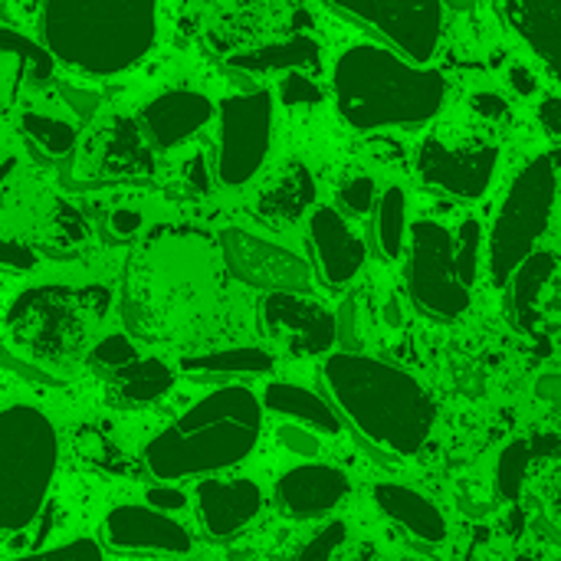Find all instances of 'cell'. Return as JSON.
<instances>
[{
    "instance_id": "obj_1",
    "label": "cell",
    "mask_w": 561,
    "mask_h": 561,
    "mask_svg": "<svg viewBox=\"0 0 561 561\" xmlns=\"http://www.w3.org/2000/svg\"><path fill=\"white\" fill-rule=\"evenodd\" d=\"M322 381L342 414L391 454L414 457L437 424V408L424 385L381 358L355 352L329 355Z\"/></svg>"
},
{
    "instance_id": "obj_2",
    "label": "cell",
    "mask_w": 561,
    "mask_h": 561,
    "mask_svg": "<svg viewBox=\"0 0 561 561\" xmlns=\"http://www.w3.org/2000/svg\"><path fill=\"white\" fill-rule=\"evenodd\" d=\"M339 115L358 128H401L431 122L447 102V79L431 66H411L388 46H348L332 69Z\"/></svg>"
},
{
    "instance_id": "obj_3",
    "label": "cell",
    "mask_w": 561,
    "mask_h": 561,
    "mask_svg": "<svg viewBox=\"0 0 561 561\" xmlns=\"http://www.w3.org/2000/svg\"><path fill=\"white\" fill-rule=\"evenodd\" d=\"M263 431L260 398L243 385H227L194 408H187L171 427L145 447V463L161 483L220 473L243 463Z\"/></svg>"
},
{
    "instance_id": "obj_4",
    "label": "cell",
    "mask_w": 561,
    "mask_h": 561,
    "mask_svg": "<svg viewBox=\"0 0 561 561\" xmlns=\"http://www.w3.org/2000/svg\"><path fill=\"white\" fill-rule=\"evenodd\" d=\"M39 26L53 62L85 76H115L151 53L158 7L151 0H49Z\"/></svg>"
},
{
    "instance_id": "obj_5",
    "label": "cell",
    "mask_w": 561,
    "mask_h": 561,
    "mask_svg": "<svg viewBox=\"0 0 561 561\" xmlns=\"http://www.w3.org/2000/svg\"><path fill=\"white\" fill-rule=\"evenodd\" d=\"M59 463V437L53 421L13 404L0 411V533L26 529L53 486Z\"/></svg>"
},
{
    "instance_id": "obj_6",
    "label": "cell",
    "mask_w": 561,
    "mask_h": 561,
    "mask_svg": "<svg viewBox=\"0 0 561 561\" xmlns=\"http://www.w3.org/2000/svg\"><path fill=\"white\" fill-rule=\"evenodd\" d=\"M556 197H559V154L549 151V154H539L536 161H529L516 174V181L510 184L503 207L490 227L486 266H490V279L500 289L510 283L516 266L529 253H536V243L546 237V230L552 224Z\"/></svg>"
},
{
    "instance_id": "obj_7",
    "label": "cell",
    "mask_w": 561,
    "mask_h": 561,
    "mask_svg": "<svg viewBox=\"0 0 561 561\" xmlns=\"http://www.w3.org/2000/svg\"><path fill=\"white\" fill-rule=\"evenodd\" d=\"M408 240L411 299L437 319L463 316L470 309V289L460 283L454 266V233L437 220H414L408 227Z\"/></svg>"
},
{
    "instance_id": "obj_8",
    "label": "cell",
    "mask_w": 561,
    "mask_h": 561,
    "mask_svg": "<svg viewBox=\"0 0 561 561\" xmlns=\"http://www.w3.org/2000/svg\"><path fill=\"white\" fill-rule=\"evenodd\" d=\"M273 145V92H240L220 102V158L217 178L240 187L256 178Z\"/></svg>"
},
{
    "instance_id": "obj_9",
    "label": "cell",
    "mask_w": 561,
    "mask_h": 561,
    "mask_svg": "<svg viewBox=\"0 0 561 561\" xmlns=\"http://www.w3.org/2000/svg\"><path fill=\"white\" fill-rule=\"evenodd\" d=\"M329 10L342 13L345 20H362L381 36H388L411 66H427L444 36V3L421 0H355V3H329Z\"/></svg>"
},
{
    "instance_id": "obj_10",
    "label": "cell",
    "mask_w": 561,
    "mask_h": 561,
    "mask_svg": "<svg viewBox=\"0 0 561 561\" xmlns=\"http://www.w3.org/2000/svg\"><path fill=\"white\" fill-rule=\"evenodd\" d=\"M220 250L230 276L247 286L266 293H299V296H306L309 289V266L279 243L230 227L220 233Z\"/></svg>"
},
{
    "instance_id": "obj_11",
    "label": "cell",
    "mask_w": 561,
    "mask_h": 561,
    "mask_svg": "<svg viewBox=\"0 0 561 561\" xmlns=\"http://www.w3.org/2000/svg\"><path fill=\"white\" fill-rule=\"evenodd\" d=\"M260 319L263 332L279 339L299 358L325 355L339 342V316L299 293H266Z\"/></svg>"
},
{
    "instance_id": "obj_12",
    "label": "cell",
    "mask_w": 561,
    "mask_h": 561,
    "mask_svg": "<svg viewBox=\"0 0 561 561\" xmlns=\"http://www.w3.org/2000/svg\"><path fill=\"white\" fill-rule=\"evenodd\" d=\"M500 164V148L496 145H480V148H450L440 138H427L417 151V171L427 184L460 197V201H480Z\"/></svg>"
},
{
    "instance_id": "obj_13",
    "label": "cell",
    "mask_w": 561,
    "mask_h": 561,
    "mask_svg": "<svg viewBox=\"0 0 561 561\" xmlns=\"http://www.w3.org/2000/svg\"><path fill=\"white\" fill-rule=\"evenodd\" d=\"M76 296L59 286L30 289L10 312V325L23 345L43 355H59L72 348V339L79 332L72 316Z\"/></svg>"
},
{
    "instance_id": "obj_14",
    "label": "cell",
    "mask_w": 561,
    "mask_h": 561,
    "mask_svg": "<svg viewBox=\"0 0 561 561\" xmlns=\"http://www.w3.org/2000/svg\"><path fill=\"white\" fill-rule=\"evenodd\" d=\"M105 542L122 552H161V556H184L191 549V533L148 506H115L105 516Z\"/></svg>"
},
{
    "instance_id": "obj_15",
    "label": "cell",
    "mask_w": 561,
    "mask_h": 561,
    "mask_svg": "<svg viewBox=\"0 0 561 561\" xmlns=\"http://www.w3.org/2000/svg\"><path fill=\"white\" fill-rule=\"evenodd\" d=\"M197 513L204 529L214 539H230L240 529H247L260 510H263V493L253 480L237 477V480H220V477H204L197 483Z\"/></svg>"
},
{
    "instance_id": "obj_16",
    "label": "cell",
    "mask_w": 561,
    "mask_h": 561,
    "mask_svg": "<svg viewBox=\"0 0 561 561\" xmlns=\"http://www.w3.org/2000/svg\"><path fill=\"white\" fill-rule=\"evenodd\" d=\"M348 493V477L329 463L293 467L276 483V506L293 519H319L332 513Z\"/></svg>"
},
{
    "instance_id": "obj_17",
    "label": "cell",
    "mask_w": 561,
    "mask_h": 561,
    "mask_svg": "<svg viewBox=\"0 0 561 561\" xmlns=\"http://www.w3.org/2000/svg\"><path fill=\"white\" fill-rule=\"evenodd\" d=\"M309 240L316 247V260L322 279L329 286H348L365 266V243L348 227V220L335 207H316L309 217Z\"/></svg>"
},
{
    "instance_id": "obj_18",
    "label": "cell",
    "mask_w": 561,
    "mask_h": 561,
    "mask_svg": "<svg viewBox=\"0 0 561 561\" xmlns=\"http://www.w3.org/2000/svg\"><path fill=\"white\" fill-rule=\"evenodd\" d=\"M214 118V102L194 89H168L154 95L145 112V131L158 148H178L181 141L194 138Z\"/></svg>"
},
{
    "instance_id": "obj_19",
    "label": "cell",
    "mask_w": 561,
    "mask_h": 561,
    "mask_svg": "<svg viewBox=\"0 0 561 561\" xmlns=\"http://www.w3.org/2000/svg\"><path fill=\"white\" fill-rule=\"evenodd\" d=\"M559 273V263H556V253L552 250H536L529 253L516 273L510 276V299H506V309L513 316V325L526 335H536L539 332V322H542V302H546V289L549 283L556 279Z\"/></svg>"
},
{
    "instance_id": "obj_20",
    "label": "cell",
    "mask_w": 561,
    "mask_h": 561,
    "mask_svg": "<svg viewBox=\"0 0 561 561\" xmlns=\"http://www.w3.org/2000/svg\"><path fill=\"white\" fill-rule=\"evenodd\" d=\"M371 496H375L378 510L391 523H398L404 533H411L414 539L431 542V546L447 539V519L424 493H417L411 486H401V483H378L371 490Z\"/></svg>"
},
{
    "instance_id": "obj_21",
    "label": "cell",
    "mask_w": 561,
    "mask_h": 561,
    "mask_svg": "<svg viewBox=\"0 0 561 561\" xmlns=\"http://www.w3.org/2000/svg\"><path fill=\"white\" fill-rule=\"evenodd\" d=\"M500 16L549 62L561 69V0H510L496 7Z\"/></svg>"
},
{
    "instance_id": "obj_22",
    "label": "cell",
    "mask_w": 561,
    "mask_h": 561,
    "mask_svg": "<svg viewBox=\"0 0 561 561\" xmlns=\"http://www.w3.org/2000/svg\"><path fill=\"white\" fill-rule=\"evenodd\" d=\"M260 408H266L273 414H283V417L296 421V427H306L312 434H339L342 431V421L332 411V404L322 401L316 391H309L302 385H293V381H273L263 391Z\"/></svg>"
},
{
    "instance_id": "obj_23",
    "label": "cell",
    "mask_w": 561,
    "mask_h": 561,
    "mask_svg": "<svg viewBox=\"0 0 561 561\" xmlns=\"http://www.w3.org/2000/svg\"><path fill=\"white\" fill-rule=\"evenodd\" d=\"M230 66L247 72H276V69L302 72L319 66V43L312 36H289L283 43H266L250 53H237L230 56Z\"/></svg>"
},
{
    "instance_id": "obj_24",
    "label": "cell",
    "mask_w": 561,
    "mask_h": 561,
    "mask_svg": "<svg viewBox=\"0 0 561 561\" xmlns=\"http://www.w3.org/2000/svg\"><path fill=\"white\" fill-rule=\"evenodd\" d=\"M312 204H316V181H312L309 168H306V164H289V168L273 181V187L263 191V197H260V214L289 224V220H299Z\"/></svg>"
},
{
    "instance_id": "obj_25",
    "label": "cell",
    "mask_w": 561,
    "mask_h": 561,
    "mask_svg": "<svg viewBox=\"0 0 561 561\" xmlns=\"http://www.w3.org/2000/svg\"><path fill=\"white\" fill-rule=\"evenodd\" d=\"M273 368H276V355L266 348H256V345L220 348V352L181 358V371H191V375H266Z\"/></svg>"
},
{
    "instance_id": "obj_26",
    "label": "cell",
    "mask_w": 561,
    "mask_h": 561,
    "mask_svg": "<svg viewBox=\"0 0 561 561\" xmlns=\"http://www.w3.org/2000/svg\"><path fill=\"white\" fill-rule=\"evenodd\" d=\"M115 385L125 401L151 404L174 388V368H168L161 358H138L115 371Z\"/></svg>"
},
{
    "instance_id": "obj_27",
    "label": "cell",
    "mask_w": 561,
    "mask_h": 561,
    "mask_svg": "<svg viewBox=\"0 0 561 561\" xmlns=\"http://www.w3.org/2000/svg\"><path fill=\"white\" fill-rule=\"evenodd\" d=\"M408 194L404 187L391 184L381 191L378 197V214H375V233H378V247L388 260H398L404 253V237H408Z\"/></svg>"
},
{
    "instance_id": "obj_28",
    "label": "cell",
    "mask_w": 561,
    "mask_h": 561,
    "mask_svg": "<svg viewBox=\"0 0 561 561\" xmlns=\"http://www.w3.org/2000/svg\"><path fill=\"white\" fill-rule=\"evenodd\" d=\"M0 53H13V56L23 62L26 79H30L33 85H43V82H49V79H53L56 62L49 59V53H46L36 39L23 36L20 30L0 26Z\"/></svg>"
},
{
    "instance_id": "obj_29",
    "label": "cell",
    "mask_w": 561,
    "mask_h": 561,
    "mask_svg": "<svg viewBox=\"0 0 561 561\" xmlns=\"http://www.w3.org/2000/svg\"><path fill=\"white\" fill-rule=\"evenodd\" d=\"M529 467H533L529 440H513V444L503 447L500 463H496V486H500V496L506 503H519L526 477H529Z\"/></svg>"
},
{
    "instance_id": "obj_30",
    "label": "cell",
    "mask_w": 561,
    "mask_h": 561,
    "mask_svg": "<svg viewBox=\"0 0 561 561\" xmlns=\"http://www.w3.org/2000/svg\"><path fill=\"white\" fill-rule=\"evenodd\" d=\"M23 131L30 141H36L46 154L59 158V154H69L72 145H76V128L62 118H53V115H39V112H26L20 118Z\"/></svg>"
},
{
    "instance_id": "obj_31",
    "label": "cell",
    "mask_w": 561,
    "mask_h": 561,
    "mask_svg": "<svg viewBox=\"0 0 561 561\" xmlns=\"http://www.w3.org/2000/svg\"><path fill=\"white\" fill-rule=\"evenodd\" d=\"M480 240H483L480 220H463V227L454 237V266L467 289L477 283V273H480Z\"/></svg>"
},
{
    "instance_id": "obj_32",
    "label": "cell",
    "mask_w": 561,
    "mask_h": 561,
    "mask_svg": "<svg viewBox=\"0 0 561 561\" xmlns=\"http://www.w3.org/2000/svg\"><path fill=\"white\" fill-rule=\"evenodd\" d=\"M345 539H348L345 523H329L296 552L293 561H332V556L345 546Z\"/></svg>"
},
{
    "instance_id": "obj_33",
    "label": "cell",
    "mask_w": 561,
    "mask_h": 561,
    "mask_svg": "<svg viewBox=\"0 0 561 561\" xmlns=\"http://www.w3.org/2000/svg\"><path fill=\"white\" fill-rule=\"evenodd\" d=\"M375 181L371 178H352L339 187V214H352V217H365L375 204Z\"/></svg>"
},
{
    "instance_id": "obj_34",
    "label": "cell",
    "mask_w": 561,
    "mask_h": 561,
    "mask_svg": "<svg viewBox=\"0 0 561 561\" xmlns=\"http://www.w3.org/2000/svg\"><path fill=\"white\" fill-rule=\"evenodd\" d=\"M92 362H95V365H102V368L118 371V368H125V365L138 362V352H135V345L128 342V335L112 332V335H105V339L92 348Z\"/></svg>"
},
{
    "instance_id": "obj_35",
    "label": "cell",
    "mask_w": 561,
    "mask_h": 561,
    "mask_svg": "<svg viewBox=\"0 0 561 561\" xmlns=\"http://www.w3.org/2000/svg\"><path fill=\"white\" fill-rule=\"evenodd\" d=\"M3 561H105V556H102L99 542H92V539H72V542L53 546L46 552H33V556H23V559Z\"/></svg>"
},
{
    "instance_id": "obj_36",
    "label": "cell",
    "mask_w": 561,
    "mask_h": 561,
    "mask_svg": "<svg viewBox=\"0 0 561 561\" xmlns=\"http://www.w3.org/2000/svg\"><path fill=\"white\" fill-rule=\"evenodd\" d=\"M279 99H283V105H316L322 99V89L306 72H289L279 82Z\"/></svg>"
},
{
    "instance_id": "obj_37",
    "label": "cell",
    "mask_w": 561,
    "mask_h": 561,
    "mask_svg": "<svg viewBox=\"0 0 561 561\" xmlns=\"http://www.w3.org/2000/svg\"><path fill=\"white\" fill-rule=\"evenodd\" d=\"M279 444L299 457H316L319 454V437L306 427H296V424H283L279 427Z\"/></svg>"
},
{
    "instance_id": "obj_38",
    "label": "cell",
    "mask_w": 561,
    "mask_h": 561,
    "mask_svg": "<svg viewBox=\"0 0 561 561\" xmlns=\"http://www.w3.org/2000/svg\"><path fill=\"white\" fill-rule=\"evenodd\" d=\"M36 256L30 247H23L20 240H7L0 237V270H16V273H26L33 270Z\"/></svg>"
},
{
    "instance_id": "obj_39",
    "label": "cell",
    "mask_w": 561,
    "mask_h": 561,
    "mask_svg": "<svg viewBox=\"0 0 561 561\" xmlns=\"http://www.w3.org/2000/svg\"><path fill=\"white\" fill-rule=\"evenodd\" d=\"M470 108H473V115H480L486 122H503L510 115V102L500 92H473Z\"/></svg>"
},
{
    "instance_id": "obj_40",
    "label": "cell",
    "mask_w": 561,
    "mask_h": 561,
    "mask_svg": "<svg viewBox=\"0 0 561 561\" xmlns=\"http://www.w3.org/2000/svg\"><path fill=\"white\" fill-rule=\"evenodd\" d=\"M148 510H154V513H161V516H171V513H181L184 506H187V496L181 493V490H174V486H154V490H148Z\"/></svg>"
},
{
    "instance_id": "obj_41",
    "label": "cell",
    "mask_w": 561,
    "mask_h": 561,
    "mask_svg": "<svg viewBox=\"0 0 561 561\" xmlns=\"http://www.w3.org/2000/svg\"><path fill=\"white\" fill-rule=\"evenodd\" d=\"M62 95L72 102V112L79 118H92L99 112V92H89V89H76V85H62Z\"/></svg>"
},
{
    "instance_id": "obj_42",
    "label": "cell",
    "mask_w": 561,
    "mask_h": 561,
    "mask_svg": "<svg viewBox=\"0 0 561 561\" xmlns=\"http://www.w3.org/2000/svg\"><path fill=\"white\" fill-rule=\"evenodd\" d=\"M510 85L523 95V99H529V95H536V89H539V79L529 72V66H523V62H513L510 66Z\"/></svg>"
},
{
    "instance_id": "obj_43",
    "label": "cell",
    "mask_w": 561,
    "mask_h": 561,
    "mask_svg": "<svg viewBox=\"0 0 561 561\" xmlns=\"http://www.w3.org/2000/svg\"><path fill=\"white\" fill-rule=\"evenodd\" d=\"M141 227H145V217H141L138 210L122 207V210H115V214H112V230H115L118 237H135Z\"/></svg>"
},
{
    "instance_id": "obj_44",
    "label": "cell",
    "mask_w": 561,
    "mask_h": 561,
    "mask_svg": "<svg viewBox=\"0 0 561 561\" xmlns=\"http://www.w3.org/2000/svg\"><path fill=\"white\" fill-rule=\"evenodd\" d=\"M539 118H542L546 131H549L552 138H559L561 135V99L559 95H549V99L539 105Z\"/></svg>"
},
{
    "instance_id": "obj_45",
    "label": "cell",
    "mask_w": 561,
    "mask_h": 561,
    "mask_svg": "<svg viewBox=\"0 0 561 561\" xmlns=\"http://www.w3.org/2000/svg\"><path fill=\"white\" fill-rule=\"evenodd\" d=\"M187 184L191 187H197L201 194H207L210 191V174H207V158L204 154H194L191 161H187Z\"/></svg>"
},
{
    "instance_id": "obj_46",
    "label": "cell",
    "mask_w": 561,
    "mask_h": 561,
    "mask_svg": "<svg viewBox=\"0 0 561 561\" xmlns=\"http://www.w3.org/2000/svg\"><path fill=\"white\" fill-rule=\"evenodd\" d=\"M559 434H536V437L529 440L533 460H539V457H559Z\"/></svg>"
},
{
    "instance_id": "obj_47",
    "label": "cell",
    "mask_w": 561,
    "mask_h": 561,
    "mask_svg": "<svg viewBox=\"0 0 561 561\" xmlns=\"http://www.w3.org/2000/svg\"><path fill=\"white\" fill-rule=\"evenodd\" d=\"M79 302L92 312V316H102L108 309V293L102 286H89L85 293H79Z\"/></svg>"
},
{
    "instance_id": "obj_48",
    "label": "cell",
    "mask_w": 561,
    "mask_h": 561,
    "mask_svg": "<svg viewBox=\"0 0 561 561\" xmlns=\"http://www.w3.org/2000/svg\"><path fill=\"white\" fill-rule=\"evenodd\" d=\"M556 388H559V375H546V378H539L536 394H539L542 401H556Z\"/></svg>"
},
{
    "instance_id": "obj_49",
    "label": "cell",
    "mask_w": 561,
    "mask_h": 561,
    "mask_svg": "<svg viewBox=\"0 0 561 561\" xmlns=\"http://www.w3.org/2000/svg\"><path fill=\"white\" fill-rule=\"evenodd\" d=\"M516 561H539V559H533V556H519Z\"/></svg>"
}]
</instances>
